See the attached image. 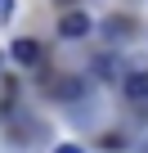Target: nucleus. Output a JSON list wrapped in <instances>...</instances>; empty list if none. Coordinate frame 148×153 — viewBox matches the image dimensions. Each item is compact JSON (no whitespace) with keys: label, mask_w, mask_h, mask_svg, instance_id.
<instances>
[{"label":"nucleus","mask_w":148,"mask_h":153,"mask_svg":"<svg viewBox=\"0 0 148 153\" xmlns=\"http://www.w3.org/2000/svg\"><path fill=\"white\" fill-rule=\"evenodd\" d=\"M94 76H99V81H121V76H126V59L121 54H112V50H103L99 59H94V68H90Z\"/></svg>","instance_id":"obj_1"},{"label":"nucleus","mask_w":148,"mask_h":153,"mask_svg":"<svg viewBox=\"0 0 148 153\" xmlns=\"http://www.w3.org/2000/svg\"><path fill=\"white\" fill-rule=\"evenodd\" d=\"M90 27H94V23H90V14H77V9H67V14L58 18V32H63L67 41H81Z\"/></svg>","instance_id":"obj_2"},{"label":"nucleus","mask_w":148,"mask_h":153,"mask_svg":"<svg viewBox=\"0 0 148 153\" xmlns=\"http://www.w3.org/2000/svg\"><path fill=\"white\" fill-rule=\"evenodd\" d=\"M121 90L130 104H148V72H126L121 76Z\"/></svg>","instance_id":"obj_3"},{"label":"nucleus","mask_w":148,"mask_h":153,"mask_svg":"<svg viewBox=\"0 0 148 153\" xmlns=\"http://www.w3.org/2000/svg\"><path fill=\"white\" fill-rule=\"evenodd\" d=\"M49 95L54 99H77V95H85V76H58Z\"/></svg>","instance_id":"obj_4"},{"label":"nucleus","mask_w":148,"mask_h":153,"mask_svg":"<svg viewBox=\"0 0 148 153\" xmlns=\"http://www.w3.org/2000/svg\"><path fill=\"white\" fill-rule=\"evenodd\" d=\"M9 54H14V63H36V59H40V45H36L32 36H18V41L9 45Z\"/></svg>","instance_id":"obj_5"},{"label":"nucleus","mask_w":148,"mask_h":153,"mask_svg":"<svg viewBox=\"0 0 148 153\" xmlns=\"http://www.w3.org/2000/svg\"><path fill=\"white\" fill-rule=\"evenodd\" d=\"M130 32H135V23H130V18H112V23H108V36H112V41H126Z\"/></svg>","instance_id":"obj_6"},{"label":"nucleus","mask_w":148,"mask_h":153,"mask_svg":"<svg viewBox=\"0 0 148 153\" xmlns=\"http://www.w3.org/2000/svg\"><path fill=\"white\" fill-rule=\"evenodd\" d=\"M0 18H14V0H0Z\"/></svg>","instance_id":"obj_7"},{"label":"nucleus","mask_w":148,"mask_h":153,"mask_svg":"<svg viewBox=\"0 0 148 153\" xmlns=\"http://www.w3.org/2000/svg\"><path fill=\"white\" fill-rule=\"evenodd\" d=\"M54 153H85V149H81V144H58Z\"/></svg>","instance_id":"obj_8"},{"label":"nucleus","mask_w":148,"mask_h":153,"mask_svg":"<svg viewBox=\"0 0 148 153\" xmlns=\"http://www.w3.org/2000/svg\"><path fill=\"white\" fill-rule=\"evenodd\" d=\"M63 5H67V0H63Z\"/></svg>","instance_id":"obj_9"}]
</instances>
